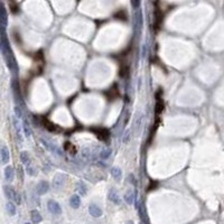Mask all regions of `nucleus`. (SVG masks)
Segmentation results:
<instances>
[{"label": "nucleus", "instance_id": "1", "mask_svg": "<svg viewBox=\"0 0 224 224\" xmlns=\"http://www.w3.org/2000/svg\"><path fill=\"white\" fill-rule=\"evenodd\" d=\"M3 190H5V194H6V196L8 200L10 201H15L16 204H20L22 203V198H20V195H19L17 192H16L14 188L11 187V186H8V185H6L5 187H3Z\"/></svg>", "mask_w": 224, "mask_h": 224}, {"label": "nucleus", "instance_id": "2", "mask_svg": "<svg viewBox=\"0 0 224 224\" xmlns=\"http://www.w3.org/2000/svg\"><path fill=\"white\" fill-rule=\"evenodd\" d=\"M47 207H48V211L51 213H53L54 215H59L62 213V209L61 206H59V204L56 201H48V203H47Z\"/></svg>", "mask_w": 224, "mask_h": 224}, {"label": "nucleus", "instance_id": "3", "mask_svg": "<svg viewBox=\"0 0 224 224\" xmlns=\"http://www.w3.org/2000/svg\"><path fill=\"white\" fill-rule=\"evenodd\" d=\"M0 160L2 164H8L10 160V153L9 149L6 147V146H1L0 147Z\"/></svg>", "mask_w": 224, "mask_h": 224}, {"label": "nucleus", "instance_id": "4", "mask_svg": "<svg viewBox=\"0 0 224 224\" xmlns=\"http://www.w3.org/2000/svg\"><path fill=\"white\" fill-rule=\"evenodd\" d=\"M48 189H49V185H48V183L45 181H39V184L37 185V187H36V192L39 194V195L46 194L47 192H48Z\"/></svg>", "mask_w": 224, "mask_h": 224}, {"label": "nucleus", "instance_id": "5", "mask_svg": "<svg viewBox=\"0 0 224 224\" xmlns=\"http://www.w3.org/2000/svg\"><path fill=\"white\" fill-rule=\"evenodd\" d=\"M89 212L93 218H100V216H102V210L98 205H95V204H91L89 206Z\"/></svg>", "mask_w": 224, "mask_h": 224}, {"label": "nucleus", "instance_id": "6", "mask_svg": "<svg viewBox=\"0 0 224 224\" xmlns=\"http://www.w3.org/2000/svg\"><path fill=\"white\" fill-rule=\"evenodd\" d=\"M63 185H64V177L62 175H56L55 177L53 178V187L55 189L62 188Z\"/></svg>", "mask_w": 224, "mask_h": 224}, {"label": "nucleus", "instance_id": "7", "mask_svg": "<svg viewBox=\"0 0 224 224\" xmlns=\"http://www.w3.org/2000/svg\"><path fill=\"white\" fill-rule=\"evenodd\" d=\"M161 22H163V14H161L159 7L157 6L156 10H155V26H156V28L159 27Z\"/></svg>", "mask_w": 224, "mask_h": 224}, {"label": "nucleus", "instance_id": "8", "mask_svg": "<svg viewBox=\"0 0 224 224\" xmlns=\"http://www.w3.org/2000/svg\"><path fill=\"white\" fill-rule=\"evenodd\" d=\"M95 133H96V137L103 141H108V139L110 137V132L105 129H99L95 131Z\"/></svg>", "mask_w": 224, "mask_h": 224}, {"label": "nucleus", "instance_id": "9", "mask_svg": "<svg viewBox=\"0 0 224 224\" xmlns=\"http://www.w3.org/2000/svg\"><path fill=\"white\" fill-rule=\"evenodd\" d=\"M15 177V172H14V168H12L11 166H7L6 168H5V178H6V181H11Z\"/></svg>", "mask_w": 224, "mask_h": 224}, {"label": "nucleus", "instance_id": "10", "mask_svg": "<svg viewBox=\"0 0 224 224\" xmlns=\"http://www.w3.org/2000/svg\"><path fill=\"white\" fill-rule=\"evenodd\" d=\"M70 205L72 206V209H79L81 205V198L79 195H73L70 198Z\"/></svg>", "mask_w": 224, "mask_h": 224}, {"label": "nucleus", "instance_id": "11", "mask_svg": "<svg viewBox=\"0 0 224 224\" xmlns=\"http://www.w3.org/2000/svg\"><path fill=\"white\" fill-rule=\"evenodd\" d=\"M31 221L34 222V223H39V222H42V220H43L40 213L38 212L37 210H33V211H31Z\"/></svg>", "mask_w": 224, "mask_h": 224}, {"label": "nucleus", "instance_id": "12", "mask_svg": "<svg viewBox=\"0 0 224 224\" xmlns=\"http://www.w3.org/2000/svg\"><path fill=\"white\" fill-rule=\"evenodd\" d=\"M109 200L112 201L114 204H120V198L118 196V193L114 189L110 190V194H109Z\"/></svg>", "mask_w": 224, "mask_h": 224}, {"label": "nucleus", "instance_id": "13", "mask_svg": "<svg viewBox=\"0 0 224 224\" xmlns=\"http://www.w3.org/2000/svg\"><path fill=\"white\" fill-rule=\"evenodd\" d=\"M43 126L45 127L48 131H51V132L55 131V126H54V123L51 122V121H48V120H46V119L43 120Z\"/></svg>", "mask_w": 224, "mask_h": 224}, {"label": "nucleus", "instance_id": "14", "mask_svg": "<svg viewBox=\"0 0 224 224\" xmlns=\"http://www.w3.org/2000/svg\"><path fill=\"white\" fill-rule=\"evenodd\" d=\"M111 174H112V176H113L116 179H118V181H119L120 178H121V176H122V172H121V169H120L119 167H113L112 170H111Z\"/></svg>", "mask_w": 224, "mask_h": 224}, {"label": "nucleus", "instance_id": "15", "mask_svg": "<svg viewBox=\"0 0 224 224\" xmlns=\"http://www.w3.org/2000/svg\"><path fill=\"white\" fill-rule=\"evenodd\" d=\"M6 209H7V212L9 213V215H15L16 214V206L15 204L12 202H8L6 205Z\"/></svg>", "mask_w": 224, "mask_h": 224}, {"label": "nucleus", "instance_id": "16", "mask_svg": "<svg viewBox=\"0 0 224 224\" xmlns=\"http://www.w3.org/2000/svg\"><path fill=\"white\" fill-rule=\"evenodd\" d=\"M20 159H22V163L26 166H29L31 164V159H29V156H28V153L26 151H22L20 153Z\"/></svg>", "mask_w": 224, "mask_h": 224}, {"label": "nucleus", "instance_id": "17", "mask_svg": "<svg viewBox=\"0 0 224 224\" xmlns=\"http://www.w3.org/2000/svg\"><path fill=\"white\" fill-rule=\"evenodd\" d=\"M0 22L2 25L6 26L7 25V15H6V10L3 7H0Z\"/></svg>", "mask_w": 224, "mask_h": 224}, {"label": "nucleus", "instance_id": "18", "mask_svg": "<svg viewBox=\"0 0 224 224\" xmlns=\"http://www.w3.org/2000/svg\"><path fill=\"white\" fill-rule=\"evenodd\" d=\"M111 153H112L111 149H104L103 151H101V153H100V157H101L102 159H108V158L111 156Z\"/></svg>", "mask_w": 224, "mask_h": 224}, {"label": "nucleus", "instance_id": "19", "mask_svg": "<svg viewBox=\"0 0 224 224\" xmlns=\"http://www.w3.org/2000/svg\"><path fill=\"white\" fill-rule=\"evenodd\" d=\"M133 198H135V195H133L132 192L127 193L126 196H124V200H126V202L128 203V204H132V203H133Z\"/></svg>", "mask_w": 224, "mask_h": 224}, {"label": "nucleus", "instance_id": "20", "mask_svg": "<svg viewBox=\"0 0 224 224\" xmlns=\"http://www.w3.org/2000/svg\"><path fill=\"white\" fill-rule=\"evenodd\" d=\"M116 18L121 19V20H126L127 19V14L124 10H119V11L116 14Z\"/></svg>", "mask_w": 224, "mask_h": 224}, {"label": "nucleus", "instance_id": "21", "mask_svg": "<svg viewBox=\"0 0 224 224\" xmlns=\"http://www.w3.org/2000/svg\"><path fill=\"white\" fill-rule=\"evenodd\" d=\"M79 192H80L82 195H85L86 190H85V188H84V184H79Z\"/></svg>", "mask_w": 224, "mask_h": 224}, {"label": "nucleus", "instance_id": "22", "mask_svg": "<svg viewBox=\"0 0 224 224\" xmlns=\"http://www.w3.org/2000/svg\"><path fill=\"white\" fill-rule=\"evenodd\" d=\"M15 111H16V116L18 118H22V111H20V109L18 107L15 108Z\"/></svg>", "mask_w": 224, "mask_h": 224}, {"label": "nucleus", "instance_id": "23", "mask_svg": "<svg viewBox=\"0 0 224 224\" xmlns=\"http://www.w3.org/2000/svg\"><path fill=\"white\" fill-rule=\"evenodd\" d=\"M129 139H130V131H127V137L126 136L123 137V142H129Z\"/></svg>", "mask_w": 224, "mask_h": 224}, {"label": "nucleus", "instance_id": "24", "mask_svg": "<svg viewBox=\"0 0 224 224\" xmlns=\"http://www.w3.org/2000/svg\"><path fill=\"white\" fill-rule=\"evenodd\" d=\"M127 224H133V223H132L131 221H128V222H127Z\"/></svg>", "mask_w": 224, "mask_h": 224}, {"label": "nucleus", "instance_id": "25", "mask_svg": "<svg viewBox=\"0 0 224 224\" xmlns=\"http://www.w3.org/2000/svg\"><path fill=\"white\" fill-rule=\"evenodd\" d=\"M25 224H31V223H25Z\"/></svg>", "mask_w": 224, "mask_h": 224}]
</instances>
